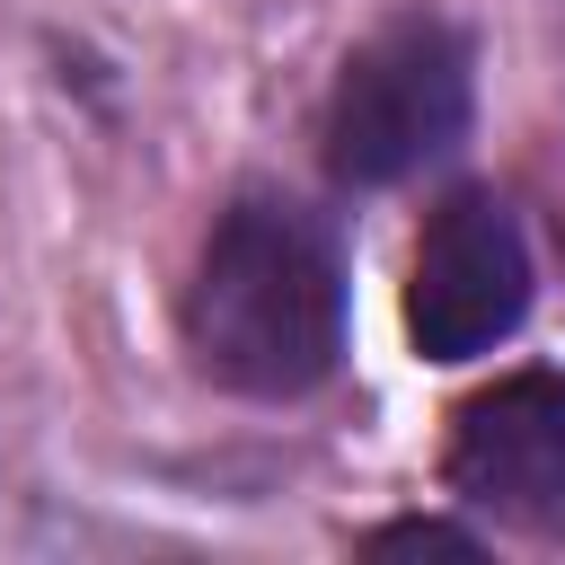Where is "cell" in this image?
<instances>
[{
    "mask_svg": "<svg viewBox=\"0 0 565 565\" xmlns=\"http://www.w3.org/2000/svg\"><path fill=\"white\" fill-rule=\"evenodd\" d=\"M371 547H459V556H468L477 539H468V530H450V521H388Z\"/></svg>",
    "mask_w": 565,
    "mask_h": 565,
    "instance_id": "5",
    "label": "cell"
},
{
    "mask_svg": "<svg viewBox=\"0 0 565 565\" xmlns=\"http://www.w3.org/2000/svg\"><path fill=\"white\" fill-rule=\"evenodd\" d=\"M185 353L212 388L265 406L344 362V247L300 194L247 185L221 203L185 282Z\"/></svg>",
    "mask_w": 565,
    "mask_h": 565,
    "instance_id": "1",
    "label": "cell"
},
{
    "mask_svg": "<svg viewBox=\"0 0 565 565\" xmlns=\"http://www.w3.org/2000/svg\"><path fill=\"white\" fill-rule=\"evenodd\" d=\"M530 238L503 194L459 185L424 212L415 265H406V344L424 362H477L530 318Z\"/></svg>",
    "mask_w": 565,
    "mask_h": 565,
    "instance_id": "3",
    "label": "cell"
},
{
    "mask_svg": "<svg viewBox=\"0 0 565 565\" xmlns=\"http://www.w3.org/2000/svg\"><path fill=\"white\" fill-rule=\"evenodd\" d=\"M441 477L503 530L565 539V371H503L459 397Z\"/></svg>",
    "mask_w": 565,
    "mask_h": 565,
    "instance_id": "4",
    "label": "cell"
},
{
    "mask_svg": "<svg viewBox=\"0 0 565 565\" xmlns=\"http://www.w3.org/2000/svg\"><path fill=\"white\" fill-rule=\"evenodd\" d=\"M477 124V44L441 9H397L371 26L318 115V150L335 185H406L441 168Z\"/></svg>",
    "mask_w": 565,
    "mask_h": 565,
    "instance_id": "2",
    "label": "cell"
}]
</instances>
